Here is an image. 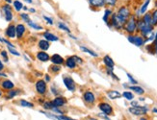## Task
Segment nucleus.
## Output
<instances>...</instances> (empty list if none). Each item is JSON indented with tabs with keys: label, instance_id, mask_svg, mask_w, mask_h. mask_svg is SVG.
I'll return each instance as SVG.
<instances>
[{
	"label": "nucleus",
	"instance_id": "obj_1",
	"mask_svg": "<svg viewBox=\"0 0 157 120\" xmlns=\"http://www.w3.org/2000/svg\"><path fill=\"white\" fill-rule=\"evenodd\" d=\"M137 19H138V17L134 14H132L131 16L129 17L126 20V22L124 23L122 31H124L127 35L137 34Z\"/></svg>",
	"mask_w": 157,
	"mask_h": 120
},
{
	"label": "nucleus",
	"instance_id": "obj_2",
	"mask_svg": "<svg viewBox=\"0 0 157 120\" xmlns=\"http://www.w3.org/2000/svg\"><path fill=\"white\" fill-rule=\"evenodd\" d=\"M131 15H132V13H131L130 9H129L125 5L120 6V7L118 8V10H117V12H116V16H117V17L124 24L126 22L127 19L131 16Z\"/></svg>",
	"mask_w": 157,
	"mask_h": 120
},
{
	"label": "nucleus",
	"instance_id": "obj_3",
	"mask_svg": "<svg viewBox=\"0 0 157 120\" xmlns=\"http://www.w3.org/2000/svg\"><path fill=\"white\" fill-rule=\"evenodd\" d=\"M148 111H149V109L147 105H145V106L138 105L136 107H129L128 108V112L130 113V115H132L134 116H139V117L147 115Z\"/></svg>",
	"mask_w": 157,
	"mask_h": 120
},
{
	"label": "nucleus",
	"instance_id": "obj_4",
	"mask_svg": "<svg viewBox=\"0 0 157 120\" xmlns=\"http://www.w3.org/2000/svg\"><path fill=\"white\" fill-rule=\"evenodd\" d=\"M127 41L132 43L133 45L137 46V47H143L145 46L146 43V39L143 38L140 34H134V35H127Z\"/></svg>",
	"mask_w": 157,
	"mask_h": 120
},
{
	"label": "nucleus",
	"instance_id": "obj_5",
	"mask_svg": "<svg viewBox=\"0 0 157 120\" xmlns=\"http://www.w3.org/2000/svg\"><path fill=\"white\" fill-rule=\"evenodd\" d=\"M82 99H83L84 103L89 107L94 106L95 102H97V96H95L94 93L90 89H87L83 92V94H82Z\"/></svg>",
	"mask_w": 157,
	"mask_h": 120
},
{
	"label": "nucleus",
	"instance_id": "obj_6",
	"mask_svg": "<svg viewBox=\"0 0 157 120\" xmlns=\"http://www.w3.org/2000/svg\"><path fill=\"white\" fill-rule=\"evenodd\" d=\"M98 108L99 109V111L102 113H104V115H106L108 116H112L115 115V111H114L113 106L108 102H105V101L99 102L98 104Z\"/></svg>",
	"mask_w": 157,
	"mask_h": 120
},
{
	"label": "nucleus",
	"instance_id": "obj_7",
	"mask_svg": "<svg viewBox=\"0 0 157 120\" xmlns=\"http://www.w3.org/2000/svg\"><path fill=\"white\" fill-rule=\"evenodd\" d=\"M35 89H36V91L39 95L40 96H44L47 92V83L44 81V79H39L38 81L36 82L35 84Z\"/></svg>",
	"mask_w": 157,
	"mask_h": 120
},
{
	"label": "nucleus",
	"instance_id": "obj_8",
	"mask_svg": "<svg viewBox=\"0 0 157 120\" xmlns=\"http://www.w3.org/2000/svg\"><path fill=\"white\" fill-rule=\"evenodd\" d=\"M63 83L67 89L71 92H75L76 90V83L73 80V78L70 75H65L63 77Z\"/></svg>",
	"mask_w": 157,
	"mask_h": 120
},
{
	"label": "nucleus",
	"instance_id": "obj_9",
	"mask_svg": "<svg viewBox=\"0 0 157 120\" xmlns=\"http://www.w3.org/2000/svg\"><path fill=\"white\" fill-rule=\"evenodd\" d=\"M1 12L3 13L4 18L7 22H12L13 18V8L12 6L9 4H5L1 7Z\"/></svg>",
	"mask_w": 157,
	"mask_h": 120
},
{
	"label": "nucleus",
	"instance_id": "obj_10",
	"mask_svg": "<svg viewBox=\"0 0 157 120\" xmlns=\"http://www.w3.org/2000/svg\"><path fill=\"white\" fill-rule=\"evenodd\" d=\"M51 101H52L54 107H56V108H60V109H62L63 107H65L67 104V99L66 97H64L63 95L56 96L53 100H51Z\"/></svg>",
	"mask_w": 157,
	"mask_h": 120
},
{
	"label": "nucleus",
	"instance_id": "obj_11",
	"mask_svg": "<svg viewBox=\"0 0 157 120\" xmlns=\"http://www.w3.org/2000/svg\"><path fill=\"white\" fill-rule=\"evenodd\" d=\"M5 37L7 38H10V39L17 38V32H16V25L15 24L11 23L8 25V27H7L5 30Z\"/></svg>",
	"mask_w": 157,
	"mask_h": 120
},
{
	"label": "nucleus",
	"instance_id": "obj_12",
	"mask_svg": "<svg viewBox=\"0 0 157 120\" xmlns=\"http://www.w3.org/2000/svg\"><path fill=\"white\" fill-rule=\"evenodd\" d=\"M102 62H103L106 69L114 70V68H115V62H114V60L111 58V56L105 55L103 58H102Z\"/></svg>",
	"mask_w": 157,
	"mask_h": 120
},
{
	"label": "nucleus",
	"instance_id": "obj_13",
	"mask_svg": "<svg viewBox=\"0 0 157 120\" xmlns=\"http://www.w3.org/2000/svg\"><path fill=\"white\" fill-rule=\"evenodd\" d=\"M16 32H17V38L21 39L26 33V26L22 23L17 24L16 25Z\"/></svg>",
	"mask_w": 157,
	"mask_h": 120
},
{
	"label": "nucleus",
	"instance_id": "obj_14",
	"mask_svg": "<svg viewBox=\"0 0 157 120\" xmlns=\"http://www.w3.org/2000/svg\"><path fill=\"white\" fill-rule=\"evenodd\" d=\"M43 37H44V39H46V41L49 42H59L60 41V38L57 35L53 34V33H51L49 31L44 32Z\"/></svg>",
	"mask_w": 157,
	"mask_h": 120
},
{
	"label": "nucleus",
	"instance_id": "obj_15",
	"mask_svg": "<svg viewBox=\"0 0 157 120\" xmlns=\"http://www.w3.org/2000/svg\"><path fill=\"white\" fill-rule=\"evenodd\" d=\"M88 2L93 10H98V9L103 8L105 6L104 0H88Z\"/></svg>",
	"mask_w": 157,
	"mask_h": 120
},
{
	"label": "nucleus",
	"instance_id": "obj_16",
	"mask_svg": "<svg viewBox=\"0 0 157 120\" xmlns=\"http://www.w3.org/2000/svg\"><path fill=\"white\" fill-rule=\"evenodd\" d=\"M106 96H107L108 99H110V100H118V99L122 98L121 93L119 90H116V89L107 90L106 91Z\"/></svg>",
	"mask_w": 157,
	"mask_h": 120
},
{
	"label": "nucleus",
	"instance_id": "obj_17",
	"mask_svg": "<svg viewBox=\"0 0 157 120\" xmlns=\"http://www.w3.org/2000/svg\"><path fill=\"white\" fill-rule=\"evenodd\" d=\"M127 89H130V91H132L133 93H136V94H138V95H144L146 93V90L144 89V88H142L139 85H129Z\"/></svg>",
	"mask_w": 157,
	"mask_h": 120
},
{
	"label": "nucleus",
	"instance_id": "obj_18",
	"mask_svg": "<svg viewBox=\"0 0 157 120\" xmlns=\"http://www.w3.org/2000/svg\"><path fill=\"white\" fill-rule=\"evenodd\" d=\"M36 58L38 61L42 63H46L50 61V56L48 53H46L45 51H39L36 54Z\"/></svg>",
	"mask_w": 157,
	"mask_h": 120
},
{
	"label": "nucleus",
	"instance_id": "obj_19",
	"mask_svg": "<svg viewBox=\"0 0 157 120\" xmlns=\"http://www.w3.org/2000/svg\"><path fill=\"white\" fill-rule=\"evenodd\" d=\"M65 60L66 59H64L59 54H53L52 56H50V62L56 65H63L65 64Z\"/></svg>",
	"mask_w": 157,
	"mask_h": 120
},
{
	"label": "nucleus",
	"instance_id": "obj_20",
	"mask_svg": "<svg viewBox=\"0 0 157 120\" xmlns=\"http://www.w3.org/2000/svg\"><path fill=\"white\" fill-rule=\"evenodd\" d=\"M0 86H1L2 89H4L6 91H9V90H11L13 89H15V84H13L11 80L5 79L1 82V84H0Z\"/></svg>",
	"mask_w": 157,
	"mask_h": 120
},
{
	"label": "nucleus",
	"instance_id": "obj_21",
	"mask_svg": "<svg viewBox=\"0 0 157 120\" xmlns=\"http://www.w3.org/2000/svg\"><path fill=\"white\" fill-rule=\"evenodd\" d=\"M21 93V89H13L9 91H7V94L5 95L6 100H13V98H16Z\"/></svg>",
	"mask_w": 157,
	"mask_h": 120
},
{
	"label": "nucleus",
	"instance_id": "obj_22",
	"mask_svg": "<svg viewBox=\"0 0 157 120\" xmlns=\"http://www.w3.org/2000/svg\"><path fill=\"white\" fill-rule=\"evenodd\" d=\"M38 47L40 51H47L50 48V42H47L44 38L40 39L38 42Z\"/></svg>",
	"mask_w": 157,
	"mask_h": 120
},
{
	"label": "nucleus",
	"instance_id": "obj_23",
	"mask_svg": "<svg viewBox=\"0 0 157 120\" xmlns=\"http://www.w3.org/2000/svg\"><path fill=\"white\" fill-rule=\"evenodd\" d=\"M65 65H66V67H67L69 69H75L77 67V64L75 63V61H74L71 56L67 57L65 60Z\"/></svg>",
	"mask_w": 157,
	"mask_h": 120
},
{
	"label": "nucleus",
	"instance_id": "obj_24",
	"mask_svg": "<svg viewBox=\"0 0 157 120\" xmlns=\"http://www.w3.org/2000/svg\"><path fill=\"white\" fill-rule=\"evenodd\" d=\"M142 20L144 21V23L147 26H153L152 25V18H151V12H147L145 15H143L141 16Z\"/></svg>",
	"mask_w": 157,
	"mask_h": 120
},
{
	"label": "nucleus",
	"instance_id": "obj_25",
	"mask_svg": "<svg viewBox=\"0 0 157 120\" xmlns=\"http://www.w3.org/2000/svg\"><path fill=\"white\" fill-rule=\"evenodd\" d=\"M79 48L82 52H84V53H87V54H89L90 56L94 57V58H98V54L95 51H94L93 49H90V48H88L87 46H84V45H80L79 46Z\"/></svg>",
	"mask_w": 157,
	"mask_h": 120
},
{
	"label": "nucleus",
	"instance_id": "obj_26",
	"mask_svg": "<svg viewBox=\"0 0 157 120\" xmlns=\"http://www.w3.org/2000/svg\"><path fill=\"white\" fill-rule=\"evenodd\" d=\"M151 0H145L144 3H143V4L141 5L140 9L138 10V12H139V15H140L141 16H142L143 15H145L146 13L147 12V8H148L149 4H151Z\"/></svg>",
	"mask_w": 157,
	"mask_h": 120
},
{
	"label": "nucleus",
	"instance_id": "obj_27",
	"mask_svg": "<svg viewBox=\"0 0 157 120\" xmlns=\"http://www.w3.org/2000/svg\"><path fill=\"white\" fill-rule=\"evenodd\" d=\"M113 10L111 8H106L105 11H104V15H103V21L106 23V25L109 23V20H110V18L113 15Z\"/></svg>",
	"mask_w": 157,
	"mask_h": 120
},
{
	"label": "nucleus",
	"instance_id": "obj_28",
	"mask_svg": "<svg viewBox=\"0 0 157 120\" xmlns=\"http://www.w3.org/2000/svg\"><path fill=\"white\" fill-rule=\"evenodd\" d=\"M18 104H19V106L23 107V108H28V109H34V108H35V105H34V103H32L30 101H27V100H25V99L18 100Z\"/></svg>",
	"mask_w": 157,
	"mask_h": 120
},
{
	"label": "nucleus",
	"instance_id": "obj_29",
	"mask_svg": "<svg viewBox=\"0 0 157 120\" xmlns=\"http://www.w3.org/2000/svg\"><path fill=\"white\" fill-rule=\"evenodd\" d=\"M121 96L124 97L125 100H127V101L129 102H131L132 100L135 99V95H134V93L130 90H124V92L121 93Z\"/></svg>",
	"mask_w": 157,
	"mask_h": 120
},
{
	"label": "nucleus",
	"instance_id": "obj_30",
	"mask_svg": "<svg viewBox=\"0 0 157 120\" xmlns=\"http://www.w3.org/2000/svg\"><path fill=\"white\" fill-rule=\"evenodd\" d=\"M43 108L44 111H51L54 108V106H53V103L51 100H45V101L43 103Z\"/></svg>",
	"mask_w": 157,
	"mask_h": 120
},
{
	"label": "nucleus",
	"instance_id": "obj_31",
	"mask_svg": "<svg viewBox=\"0 0 157 120\" xmlns=\"http://www.w3.org/2000/svg\"><path fill=\"white\" fill-rule=\"evenodd\" d=\"M50 91H51V93L55 97L56 96H59V95H62V91L60 90V89L58 88L56 85H52L50 86Z\"/></svg>",
	"mask_w": 157,
	"mask_h": 120
},
{
	"label": "nucleus",
	"instance_id": "obj_32",
	"mask_svg": "<svg viewBox=\"0 0 157 120\" xmlns=\"http://www.w3.org/2000/svg\"><path fill=\"white\" fill-rule=\"evenodd\" d=\"M27 25H28L30 28H32V29H34V30H36V31H42V30H44V27H43V26L39 25L38 23L34 22V21H32V20L27 23Z\"/></svg>",
	"mask_w": 157,
	"mask_h": 120
},
{
	"label": "nucleus",
	"instance_id": "obj_33",
	"mask_svg": "<svg viewBox=\"0 0 157 120\" xmlns=\"http://www.w3.org/2000/svg\"><path fill=\"white\" fill-rule=\"evenodd\" d=\"M57 26H58V28L59 29H61V30H63V31H65V32H67V34H71V29L69 28V26H67V24H65L64 22H62V21H58L57 22Z\"/></svg>",
	"mask_w": 157,
	"mask_h": 120
},
{
	"label": "nucleus",
	"instance_id": "obj_34",
	"mask_svg": "<svg viewBox=\"0 0 157 120\" xmlns=\"http://www.w3.org/2000/svg\"><path fill=\"white\" fill-rule=\"evenodd\" d=\"M61 69H62L61 65H56V64H52V65H50V67H49V71L54 75L58 74V73L61 71Z\"/></svg>",
	"mask_w": 157,
	"mask_h": 120
},
{
	"label": "nucleus",
	"instance_id": "obj_35",
	"mask_svg": "<svg viewBox=\"0 0 157 120\" xmlns=\"http://www.w3.org/2000/svg\"><path fill=\"white\" fill-rule=\"evenodd\" d=\"M13 8H15V10L17 12H20L23 8L22 2H20L19 0H15V1H13Z\"/></svg>",
	"mask_w": 157,
	"mask_h": 120
},
{
	"label": "nucleus",
	"instance_id": "obj_36",
	"mask_svg": "<svg viewBox=\"0 0 157 120\" xmlns=\"http://www.w3.org/2000/svg\"><path fill=\"white\" fill-rule=\"evenodd\" d=\"M104 4L107 8H115L118 4V0H104Z\"/></svg>",
	"mask_w": 157,
	"mask_h": 120
},
{
	"label": "nucleus",
	"instance_id": "obj_37",
	"mask_svg": "<svg viewBox=\"0 0 157 120\" xmlns=\"http://www.w3.org/2000/svg\"><path fill=\"white\" fill-rule=\"evenodd\" d=\"M151 13V18H152V25H153V27H156L157 26V8Z\"/></svg>",
	"mask_w": 157,
	"mask_h": 120
},
{
	"label": "nucleus",
	"instance_id": "obj_38",
	"mask_svg": "<svg viewBox=\"0 0 157 120\" xmlns=\"http://www.w3.org/2000/svg\"><path fill=\"white\" fill-rule=\"evenodd\" d=\"M106 73L108 76H110L111 78H113V80L115 81H120V78L115 74L114 73V70H110V69H106Z\"/></svg>",
	"mask_w": 157,
	"mask_h": 120
},
{
	"label": "nucleus",
	"instance_id": "obj_39",
	"mask_svg": "<svg viewBox=\"0 0 157 120\" xmlns=\"http://www.w3.org/2000/svg\"><path fill=\"white\" fill-rule=\"evenodd\" d=\"M126 76L128 78V81L130 85H138V81L130 74V73H126Z\"/></svg>",
	"mask_w": 157,
	"mask_h": 120
},
{
	"label": "nucleus",
	"instance_id": "obj_40",
	"mask_svg": "<svg viewBox=\"0 0 157 120\" xmlns=\"http://www.w3.org/2000/svg\"><path fill=\"white\" fill-rule=\"evenodd\" d=\"M19 16H20V18H21L24 22L28 23L29 21H31L30 16H29V15H28V14H27V13H22V14H20Z\"/></svg>",
	"mask_w": 157,
	"mask_h": 120
},
{
	"label": "nucleus",
	"instance_id": "obj_41",
	"mask_svg": "<svg viewBox=\"0 0 157 120\" xmlns=\"http://www.w3.org/2000/svg\"><path fill=\"white\" fill-rule=\"evenodd\" d=\"M0 55H1L3 61L5 63H8L9 62V56H8V51L6 50H2L1 52H0Z\"/></svg>",
	"mask_w": 157,
	"mask_h": 120
},
{
	"label": "nucleus",
	"instance_id": "obj_42",
	"mask_svg": "<svg viewBox=\"0 0 157 120\" xmlns=\"http://www.w3.org/2000/svg\"><path fill=\"white\" fill-rule=\"evenodd\" d=\"M146 50L149 53V54H152V55H154L155 54V51H154V46H153V44H152V42L151 43H148L147 46H146Z\"/></svg>",
	"mask_w": 157,
	"mask_h": 120
},
{
	"label": "nucleus",
	"instance_id": "obj_43",
	"mask_svg": "<svg viewBox=\"0 0 157 120\" xmlns=\"http://www.w3.org/2000/svg\"><path fill=\"white\" fill-rule=\"evenodd\" d=\"M71 57L73 58L74 61H75V63L77 64V65H82V64H84V61L79 56H77V55H72Z\"/></svg>",
	"mask_w": 157,
	"mask_h": 120
},
{
	"label": "nucleus",
	"instance_id": "obj_44",
	"mask_svg": "<svg viewBox=\"0 0 157 120\" xmlns=\"http://www.w3.org/2000/svg\"><path fill=\"white\" fill-rule=\"evenodd\" d=\"M8 51L10 52V54L16 56V57H20V53L16 49V48H13V47H8Z\"/></svg>",
	"mask_w": 157,
	"mask_h": 120
},
{
	"label": "nucleus",
	"instance_id": "obj_45",
	"mask_svg": "<svg viewBox=\"0 0 157 120\" xmlns=\"http://www.w3.org/2000/svg\"><path fill=\"white\" fill-rule=\"evenodd\" d=\"M43 18L45 20V22L48 24V25H53L54 24V21H53V18L47 16H43Z\"/></svg>",
	"mask_w": 157,
	"mask_h": 120
},
{
	"label": "nucleus",
	"instance_id": "obj_46",
	"mask_svg": "<svg viewBox=\"0 0 157 120\" xmlns=\"http://www.w3.org/2000/svg\"><path fill=\"white\" fill-rule=\"evenodd\" d=\"M152 44H153V46H154L155 55L157 56V31L155 32V38H154V41L152 42Z\"/></svg>",
	"mask_w": 157,
	"mask_h": 120
},
{
	"label": "nucleus",
	"instance_id": "obj_47",
	"mask_svg": "<svg viewBox=\"0 0 157 120\" xmlns=\"http://www.w3.org/2000/svg\"><path fill=\"white\" fill-rule=\"evenodd\" d=\"M98 116L99 118L104 119V120H112V119L110 118V116H108V115H104V113H102V112H99L98 115Z\"/></svg>",
	"mask_w": 157,
	"mask_h": 120
},
{
	"label": "nucleus",
	"instance_id": "obj_48",
	"mask_svg": "<svg viewBox=\"0 0 157 120\" xmlns=\"http://www.w3.org/2000/svg\"><path fill=\"white\" fill-rule=\"evenodd\" d=\"M44 80L46 83H49V82H51V76L49 74H44Z\"/></svg>",
	"mask_w": 157,
	"mask_h": 120
},
{
	"label": "nucleus",
	"instance_id": "obj_49",
	"mask_svg": "<svg viewBox=\"0 0 157 120\" xmlns=\"http://www.w3.org/2000/svg\"><path fill=\"white\" fill-rule=\"evenodd\" d=\"M139 105V102L137 101V100H132V101L130 102V107H136Z\"/></svg>",
	"mask_w": 157,
	"mask_h": 120
},
{
	"label": "nucleus",
	"instance_id": "obj_50",
	"mask_svg": "<svg viewBox=\"0 0 157 120\" xmlns=\"http://www.w3.org/2000/svg\"><path fill=\"white\" fill-rule=\"evenodd\" d=\"M4 64H3V62L1 61V60H0V71H3V69H4Z\"/></svg>",
	"mask_w": 157,
	"mask_h": 120
},
{
	"label": "nucleus",
	"instance_id": "obj_51",
	"mask_svg": "<svg viewBox=\"0 0 157 120\" xmlns=\"http://www.w3.org/2000/svg\"><path fill=\"white\" fill-rule=\"evenodd\" d=\"M0 77H2V78H7V74L2 71H0Z\"/></svg>",
	"mask_w": 157,
	"mask_h": 120
},
{
	"label": "nucleus",
	"instance_id": "obj_52",
	"mask_svg": "<svg viewBox=\"0 0 157 120\" xmlns=\"http://www.w3.org/2000/svg\"><path fill=\"white\" fill-rule=\"evenodd\" d=\"M69 37L71 38H72V39H74V41H77V38L75 37V36H73V35H71V34H69Z\"/></svg>",
	"mask_w": 157,
	"mask_h": 120
},
{
	"label": "nucleus",
	"instance_id": "obj_53",
	"mask_svg": "<svg viewBox=\"0 0 157 120\" xmlns=\"http://www.w3.org/2000/svg\"><path fill=\"white\" fill-rule=\"evenodd\" d=\"M139 120H149V119H148V117L147 115H144V116H141Z\"/></svg>",
	"mask_w": 157,
	"mask_h": 120
},
{
	"label": "nucleus",
	"instance_id": "obj_54",
	"mask_svg": "<svg viewBox=\"0 0 157 120\" xmlns=\"http://www.w3.org/2000/svg\"><path fill=\"white\" fill-rule=\"evenodd\" d=\"M28 11H29L30 13H32V14H34V13H36V10L34 9V8H30V9H28Z\"/></svg>",
	"mask_w": 157,
	"mask_h": 120
},
{
	"label": "nucleus",
	"instance_id": "obj_55",
	"mask_svg": "<svg viewBox=\"0 0 157 120\" xmlns=\"http://www.w3.org/2000/svg\"><path fill=\"white\" fill-rule=\"evenodd\" d=\"M151 111L154 113V115H157V108H152Z\"/></svg>",
	"mask_w": 157,
	"mask_h": 120
},
{
	"label": "nucleus",
	"instance_id": "obj_56",
	"mask_svg": "<svg viewBox=\"0 0 157 120\" xmlns=\"http://www.w3.org/2000/svg\"><path fill=\"white\" fill-rule=\"evenodd\" d=\"M4 1L6 2V4H12L13 3V0H4Z\"/></svg>",
	"mask_w": 157,
	"mask_h": 120
},
{
	"label": "nucleus",
	"instance_id": "obj_57",
	"mask_svg": "<svg viewBox=\"0 0 157 120\" xmlns=\"http://www.w3.org/2000/svg\"><path fill=\"white\" fill-rule=\"evenodd\" d=\"M24 1H25L26 3H29V4H32V3H33V0H24Z\"/></svg>",
	"mask_w": 157,
	"mask_h": 120
},
{
	"label": "nucleus",
	"instance_id": "obj_58",
	"mask_svg": "<svg viewBox=\"0 0 157 120\" xmlns=\"http://www.w3.org/2000/svg\"><path fill=\"white\" fill-rule=\"evenodd\" d=\"M128 84H122V86H124V88H125V89H128Z\"/></svg>",
	"mask_w": 157,
	"mask_h": 120
},
{
	"label": "nucleus",
	"instance_id": "obj_59",
	"mask_svg": "<svg viewBox=\"0 0 157 120\" xmlns=\"http://www.w3.org/2000/svg\"><path fill=\"white\" fill-rule=\"evenodd\" d=\"M145 100H146L145 97H140V98H139V101H145Z\"/></svg>",
	"mask_w": 157,
	"mask_h": 120
},
{
	"label": "nucleus",
	"instance_id": "obj_60",
	"mask_svg": "<svg viewBox=\"0 0 157 120\" xmlns=\"http://www.w3.org/2000/svg\"><path fill=\"white\" fill-rule=\"evenodd\" d=\"M2 96H3V91L1 89H0V97H2Z\"/></svg>",
	"mask_w": 157,
	"mask_h": 120
},
{
	"label": "nucleus",
	"instance_id": "obj_61",
	"mask_svg": "<svg viewBox=\"0 0 157 120\" xmlns=\"http://www.w3.org/2000/svg\"><path fill=\"white\" fill-rule=\"evenodd\" d=\"M22 10H24V11H28V8L26 7V6H23V8H22Z\"/></svg>",
	"mask_w": 157,
	"mask_h": 120
},
{
	"label": "nucleus",
	"instance_id": "obj_62",
	"mask_svg": "<svg viewBox=\"0 0 157 120\" xmlns=\"http://www.w3.org/2000/svg\"><path fill=\"white\" fill-rule=\"evenodd\" d=\"M89 120H98V118H94V117H89Z\"/></svg>",
	"mask_w": 157,
	"mask_h": 120
},
{
	"label": "nucleus",
	"instance_id": "obj_63",
	"mask_svg": "<svg viewBox=\"0 0 157 120\" xmlns=\"http://www.w3.org/2000/svg\"><path fill=\"white\" fill-rule=\"evenodd\" d=\"M3 38H4L0 37V42H2V43H3Z\"/></svg>",
	"mask_w": 157,
	"mask_h": 120
}]
</instances>
